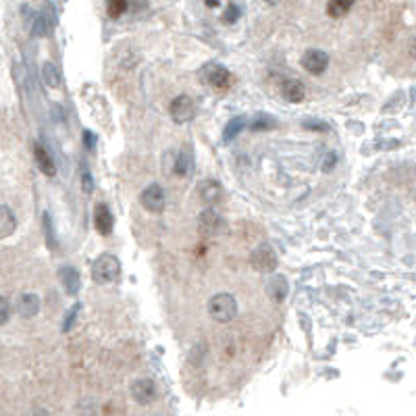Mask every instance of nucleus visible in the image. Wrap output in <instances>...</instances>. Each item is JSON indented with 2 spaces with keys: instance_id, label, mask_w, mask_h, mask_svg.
I'll list each match as a JSON object with an SVG mask.
<instances>
[{
  "instance_id": "f257e3e1",
  "label": "nucleus",
  "mask_w": 416,
  "mask_h": 416,
  "mask_svg": "<svg viewBox=\"0 0 416 416\" xmlns=\"http://www.w3.org/2000/svg\"><path fill=\"white\" fill-rule=\"evenodd\" d=\"M208 314L212 320L225 325V323H231L236 316H238V302L231 294H216L208 300Z\"/></svg>"
},
{
  "instance_id": "f03ea898",
  "label": "nucleus",
  "mask_w": 416,
  "mask_h": 416,
  "mask_svg": "<svg viewBox=\"0 0 416 416\" xmlns=\"http://www.w3.org/2000/svg\"><path fill=\"white\" fill-rule=\"evenodd\" d=\"M121 275V260L115 254H100L92 265V279L96 283H112Z\"/></svg>"
},
{
  "instance_id": "7ed1b4c3",
  "label": "nucleus",
  "mask_w": 416,
  "mask_h": 416,
  "mask_svg": "<svg viewBox=\"0 0 416 416\" xmlns=\"http://www.w3.org/2000/svg\"><path fill=\"white\" fill-rule=\"evenodd\" d=\"M250 262H252V267H254L258 273H273V271L277 269L279 262L277 252L273 250L271 243H260V245L252 252Z\"/></svg>"
},
{
  "instance_id": "20e7f679",
  "label": "nucleus",
  "mask_w": 416,
  "mask_h": 416,
  "mask_svg": "<svg viewBox=\"0 0 416 416\" xmlns=\"http://www.w3.org/2000/svg\"><path fill=\"white\" fill-rule=\"evenodd\" d=\"M169 115L173 117L175 123H187V121H192L194 115H196V103H194V98H190L185 94L173 98L171 106H169Z\"/></svg>"
},
{
  "instance_id": "39448f33",
  "label": "nucleus",
  "mask_w": 416,
  "mask_h": 416,
  "mask_svg": "<svg viewBox=\"0 0 416 416\" xmlns=\"http://www.w3.org/2000/svg\"><path fill=\"white\" fill-rule=\"evenodd\" d=\"M139 202L150 212H161L165 208V190L158 183H152L144 187V192L139 194Z\"/></svg>"
},
{
  "instance_id": "423d86ee",
  "label": "nucleus",
  "mask_w": 416,
  "mask_h": 416,
  "mask_svg": "<svg viewBox=\"0 0 416 416\" xmlns=\"http://www.w3.org/2000/svg\"><path fill=\"white\" fill-rule=\"evenodd\" d=\"M302 67L308 71L311 75H320V73H325L327 67H329V54L325 50L311 48L302 57Z\"/></svg>"
},
{
  "instance_id": "0eeeda50",
  "label": "nucleus",
  "mask_w": 416,
  "mask_h": 416,
  "mask_svg": "<svg viewBox=\"0 0 416 416\" xmlns=\"http://www.w3.org/2000/svg\"><path fill=\"white\" fill-rule=\"evenodd\" d=\"M132 398L138 404H141V406L154 402V398H156V385H154V381L152 379H138V381H134V385H132Z\"/></svg>"
},
{
  "instance_id": "6e6552de",
  "label": "nucleus",
  "mask_w": 416,
  "mask_h": 416,
  "mask_svg": "<svg viewBox=\"0 0 416 416\" xmlns=\"http://www.w3.org/2000/svg\"><path fill=\"white\" fill-rule=\"evenodd\" d=\"M281 94L287 103H302L306 98V88L300 79H285L281 86Z\"/></svg>"
},
{
  "instance_id": "1a4fd4ad",
  "label": "nucleus",
  "mask_w": 416,
  "mask_h": 416,
  "mask_svg": "<svg viewBox=\"0 0 416 416\" xmlns=\"http://www.w3.org/2000/svg\"><path fill=\"white\" fill-rule=\"evenodd\" d=\"M17 312L23 318H34V316H37V312H40V298L35 294H32V291L21 294L19 300H17Z\"/></svg>"
},
{
  "instance_id": "9d476101",
  "label": "nucleus",
  "mask_w": 416,
  "mask_h": 416,
  "mask_svg": "<svg viewBox=\"0 0 416 416\" xmlns=\"http://www.w3.org/2000/svg\"><path fill=\"white\" fill-rule=\"evenodd\" d=\"M34 158L35 165L40 167V171L48 177H54L57 175V165L50 156V152L42 146V144H34Z\"/></svg>"
},
{
  "instance_id": "9b49d317",
  "label": "nucleus",
  "mask_w": 416,
  "mask_h": 416,
  "mask_svg": "<svg viewBox=\"0 0 416 416\" xmlns=\"http://www.w3.org/2000/svg\"><path fill=\"white\" fill-rule=\"evenodd\" d=\"M59 279H61V283H63V287H65V291L69 296H75L79 291V287H81V277H79L77 269L71 267V265L59 269Z\"/></svg>"
},
{
  "instance_id": "f8f14e48",
  "label": "nucleus",
  "mask_w": 416,
  "mask_h": 416,
  "mask_svg": "<svg viewBox=\"0 0 416 416\" xmlns=\"http://www.w3.org/2000/svg\"><path fill=\"white\" fill-rule=\"evenodd\" d=\"M204 77H207L208 83L214 86V88H229V86L233 83V75L225 69V67H221V65L208 67V71L204 73Z\"/></svg>"
},
{
  "instance_id": "ddd939ff",
  "label": "nucleus",
  "mask_w": 416,
  "mask_h": 416,
  "mask_svg": "<svg viewBox=\"0 0 416 416\" xmlns=\"http://www.w3.org/2000/svg\"><path fill=\"white\" fill-rule=\"evenodd\" d=\"M200 229H202L207 236L219 233V231L223 229V219H221V214L214 212L212 208L202 210V214H200Z\"/></svg>"
},
{
  "instance_id": "4468645a",
  "label": "nucleus",
  "mask_w": 416,
  "mask_h": 416,
  "mask_svg": "<svg viewBox=\"0 0 416 416\" xmlns=\"http://www.w3.org/2000/svg\"><path fill=\"white\" fill-rule=\"evenodd\" d=\"M94 223H96V229L103 233V236H110V231H112V214H110V210L106 204H98L96 210H94Z\"/></svg>"
},
{
  "instance_id": "2eb2a0df",
  "label": "nucleus",
  "mask_w": 416,
  "mask_h": 416,
  "mask_svg": "<svg viewBox=\"0 0 416 416\" xmlns=\"http://www.w3.org/2000/svg\"><path fill=\"white\" fill-rule=\"evenodd\" d=\"M267 291H269V296L275 302H283L287 298V294H289V283H287V279L283 277V275H275L267 283Z\"/></svg>"
},
{
  "instance_id": "dca6fc26",
  "label": "nucleus",
  "mask_w": 416,
  "mask_h": 416,
  "mask_svg": "<svg viewBox=\"0 0 416 416\" xmlns=\"http://www.w3.org/2000/svg\"><path fill=\"white\" fill-rule=\"evenodd\" d=\"M17 229V219H15V212L6 204L0 207V231H2V238H8L11 233H15Z\"/></svg>"
},
{
  "instance_id": "f3484780",
  "label": "nucleus",
  "mask_w": 416,
  "mask_h": 416,
  "mask_svg": "<svg viewBox=\"0 0 416 416\" xmlns=\"http://www.w3.org/2000/svg\"><path fill=\"white\" fill-rule=\"evenodd\" d=\"M42 79L48 88H61L63 83V73L54 63H44L42 65Z\"/></svg>"
},
{
  "instance_id": "a211bd4d",
  "label": "nucleus",
  "mask_w": 416,
  "mask_h": 416,
  "mask_svg": "<svg viewBox=\"0 0 416 416\" xmlns=\"http://www.w3.org/2000/svg\"><path fill=\"white\" fill-rule=\"evenodd\" d=\"M198 192H200V196H202V200H204V202H216V200L223 196V187H221V183H219V181H212V179L202 181Z\"/></svg>"
},
{
  "instance_id": "6ab92c4d",
  "label": "nucleus",
  "mask_w": 416,
  "mask_h": 416,
  "mask_svg": "<svg viewBox=\"0 0 416 416\" xmlns=\"http://www.w3.org/2000/svg\"><path fill=\"white\" fill-rule=\"evenodd\" d=\"M245 125H248V119H245V117H236V119H231V121L227 123V127H225L223 139H225V141L233 139L238 134H240V132H242Z\"/></svg>"
},
{
  "instance_id": "aec40b11",
  "label": "nucleus",
  "mask_w": 416,
  "mask_h": 416,
  "mask_svg": "<svg viewBox=\"0 0 416 416\" xmlns=\"http://www.w3.org/2000/svg\"><path fill=\"white\" fill-rule=\"evenodd\" d=\"M175 175H181V177H187V175L192 173V156H190V152H181L179 156H177V161H175L173 165Z\"/></svg>"
},
{
  "instance_id": "412c9836",
  "label": "nucleus",
  "mask_w": 416,
  "mask_h": 416,
  "mask_svg": "<svg viewBox=\"0 0 416 416\" xmlns=\"http://www.w3.org/2000/svg\"><path fill=\"white\" fill-rule=\"evenodd\" d=\"M352 8V2H346V0H335V2H329L327 4V13L335 19L344 17L347 11Z\"/></svg>"
},
{
  "instance_id": "4be33fe9",
  "label": "nucleus",
  "mask_w": 416,
  "mask_h": 416,
  "mask_svg": "<svg viewBox=\"0 0 416 416\" xmlns=\"http://www.w3.org/2000/svg\"><path fill=\"white\" fill-rule=\"evenodd\" d=\"M108 15L112 17V19H117V17H121L127 8H129V4L127 2H108Z\"/></svg>"
},
{
  "instance_id": "5701e85b",
  "label": "nucleus",
  "mask_w": 416,
  "mask_h": 416,
  "mask_svg": "<svg viewBox=\"0 0 416 416\" xmlns=\"http://www.w3.org/2000/svg\"><path fill=\"white\" fill-rule=\"evenodd\" d=\"M240 15H242L240 6H238V4H229L227 11L223 13V21H225V23H236Z\"/></svg>"
},
{
  "instance_id": "b1692460",
  "label": "nucleus",
  "mask_w": 416,
  "mask_h": 416,
  "mask_svg": "<svg viewBox=\"0 0 416 416\" xmlns=\"http://www.w3.org/2000/svg\"><path fill=\"white\" fill-rule=\"evenodd\" d=\"M44 229H46V242L50 243V248H57V240H54V231H52V219L46 212L44 214Z\"/></svg>"
},
{
  "instance_id": "393cba45",
  "label": "nucleus",
  "mask_w": 416,
  "mask_h": 416,
  "mask_svg": "<svg viewBox=\"0 0 416 416\" xmlns=\"http://www.w3.org/2000/svg\"><path fill=\"white\" fill-rule=\"evenodd\" d=\"M273 125H275V121H271L267 115H258L256 121L252 123V129H265V127H273Z\"/></svg>"
},
{
  "instance_id": "a878e982",
  "label": "nucleus",
  "mask_w": 416,
  "mask_h": 416,
  "mask_svg": "<svg viewBox=\"0 0 416 416\" xmlns=\"http://www.w3.org/2000/svg\"><path fill=\"white\" fill-rule=\"evenodd\" d=\"M79 308H81V306H79V304H75V306H73V308H71L69 314H67V323H65V325H63V331H69V329H71V325H73V320H75V316H77V312H79Z\"/></svg>"
},
{
  "instance_id": "bb28decb",
  "label": "nucleus",
  "mask_w": 416,
  "mask_h": 416,
  "mask_svg": "<svg viewBox=\"0 0 416 416\" xmlns=\"http://www.w3.org/2000/svg\"><path fill=\"white\" fill-rule=\"evenodd\" d=\"M0 306H2V325H6L8 323V316H11V311H8V300L6 298H2V302H0Z\"/></svg>"
},
{
  "instance_id": "cd10ccee",
  "label": "nucleus",
  "mask_w": 416,
  "mask_h": 416,
  "mask_svg": "<svg viewBox=\"0 0 416 416\" xmlns=\"http://www.w3.org/2000/svg\"><path fill=\"white\" fill-rule=\"evenodd\" d=\"M81 173H83V187H86V192H92V177L88 173V169H81Z\"/></svg>"
},
{
  "instance_id": "c85d7f7f",
  "label": "nucleus",
  "mask_w": 416,
  "mask_h": 416,
  "mask_svg": "<svg viewBox=\"0 0 416 416\" xmlns=\"http://www.w3.org/2000/svg\"><path fill=\"white\" fill-rule=\"evenodd\" d=\"M333 163H335V154H329V156H327V161H325V165H323V169H325V171L333 169Z\"/></svg>"
},
{
  "instance_id": "c756f323",
  "label": "nucleus",
  "mask_w": 416,
  "mask_h": 416,
  "mask_svg": "<svg viewBox=\"0 0 416 416\" xmlns=\"http://www.w3.org/2000/svg\"><path fill=\"white\" fill-rule=\"evenodd\" d=\"M408 52H410L412 59H416V35L410 40V44H408Z\"/></svg>"
},
{
  "instance_id": "7c9ffc66",
  "label": "nucleus",
  "mask_w": 416,
  "mask_h": 416,
  "mask_svg": "<svg viewBox=\"0 0 416 416\" xmlns=\"http://www.w3.org/2000/svg\"><path fill=\"white\" fill-rule=\"evenodd\" d=\"M304 125H306V127H312V129H314V127H316V129H327L325 123H314V121H306Z\"/></svg>"
}]
</instances>
